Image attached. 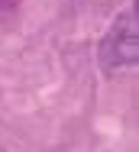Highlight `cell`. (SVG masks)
<instances>
[{"label":"cell","instance_id":"cell-1","mask_svg":"<svg viewBox=\"0 0 139 152\" xmlns=\"http://www.w3.org/2000/svg\"><path fill=\"white\" fill-rule=\"evenodd\" d=\"M100 68L113 75L120 68H133L139 58V26H136V7H129L116 23L110 26V32L100 42Z\"/></svg>","mask_w":139,"mask_h":152}]
</instances>
